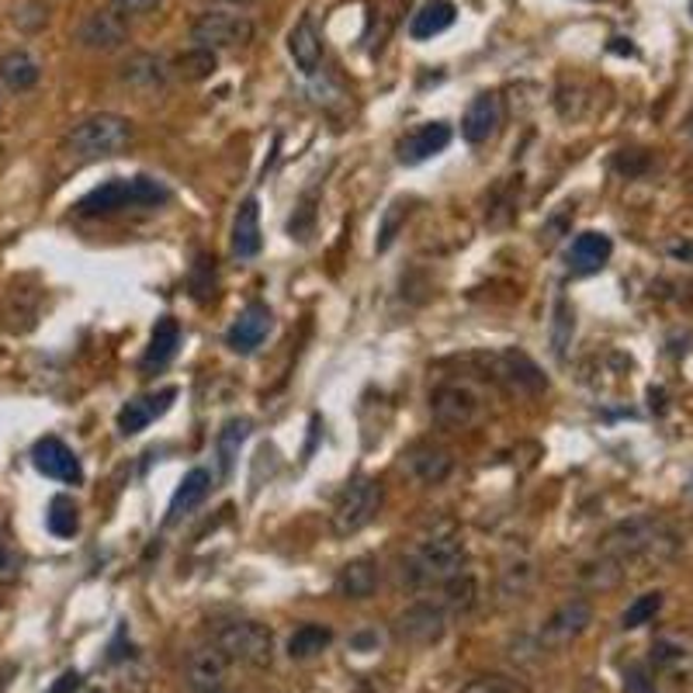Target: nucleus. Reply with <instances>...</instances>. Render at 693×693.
<instances>
[{"label":"nucleus","instance_id":"obj_1","mask_svg":"<svg viewBox=\"0 0 693 693\" xmlns=\"http://www.w3.org/2000/svg\"><path fill=\"white\" fill-rule=\"evenodd\" d=\"M465 541L461 534L451 528V523H444V531H434L430 537H423L417 552L403 561V579L409 586H444L447 579H455L465 572Z\"/></svg>","mask_w":693,"mask_h":693},{"label":"nucleus","instance_id":"obj_2","mask_svg":"<svg viewBox=\"0 0 693 693\" xmlns=\"http://www.w3.org/2000/svg\"><path fill=\"white\" fill-rule=\"evenodd\" d=\"M680 548V537L677 531H669L666 523H659L655 517H631L624 523H617V528L604 537V555H614L621 566L628 569L631 561H669Z\"/></svg>","mask_w":693,"mask_h":693},{"label":"nucleus","instance_id":"obj_3","mask_svg":"<svg viewBox=\"0 0 693 693\" xmlns=\"http://www.w3.org/2000/svg\"><path fill=\"white\" fill-rule=\"evenodd\" d=\"M136 139V128L128 119L111 115V111H98V115H87L66 133L63 149L77 160H104L119 157L122 149H128Z\"/></svg>","mask_w":693,"mask_h":693},{"label":"nucleus","instance_id":"obj_4","mask_svg":"<svg viewBox=\"0 0 693 693\" xmlns=\"http://www.w3.org/2000/svg\"><path fill=\"white\" fill-rule=\"evenodd\" d=\"M171 201L166 184L153 177H115L101 187H94L90 195L77 201L81 215H111L122 209H157V205Z\"/></svg>","mask_w":693,"mask_h":693},{"label":"nucleus","instance_id":"obj_5","mask_svg":"<svg viewBox=\"0 0 693 693\" xmlns=\"http://www.w3.org/2000/svg\"><path fill=\"white\" fill-rule=\"evenodd\" d=\"M215 645L226 652L230 663L264 669L274 663V634L260 621H230L215 631Z\"/></svg>","mask_w":693,"mask_h":693},{"label":"nucleus","instance_id":"obj_6","mask_svg":"<svg viewBox=\"0 0 693 693\" xmlns=\"http://www.w3.org/2000/svg\"><path fill=\"white\" fill-rule=\"evenodd\" d=\"M253 22L250 14L236 8H212L195 17L191 25V42L201 49H243L253 42Z\"/></svg>","mask_w":693,"mask_h":693},{"label":"nucleus","instance_id":"obj_7","mask_svg":"<svg viewBox=\"0 0 693 693\" xmlns=\"http://www.w3.org/2000/svg\"><path fill=\"white\" fill-rule=\"evenodd\" d=\"M382 482L379 479H354L347 490L341 493V499H336L333 507V531L336 537H350L364 531L368 523L379 517L382 510Z\"/></svg>","mask_w":693,"mask_h":693},{"label":"nucleus","instance_id":"obj_8","mask_svg":"<svg viewBox=\"0 0 693 693\" xmlns=\"http://www.w3.org/2000/svg\"><path fill=\"white\" fill-rule=\"evenodd\" d=\"M485 368H490V379L503 382L507 388L520 392V396H541V392H548V379L545 371H541L528 354L510 347V350H496L490 358H482Z\"/></svg>","mask_w":693,"mask_h":693},{"label":"nucleus","instance_id":"obj_9","mask_svg":"<svg viewBox=\"0 0 693 693\" xmlns=\"http://www.w3.org/2000/svg\"><path fill=\"white\" fill-rule=\"evenodd\" d=\"M593 624V604L576 596V601H566L558 610L548 614V621L537 631V645L541 648H566L576 639H583Z\"/></svg>","mask_w":693,"mask_h":693},{"label":"nucleus","instance_id":"obj_10","mask_svg":"<svg viewBox=\"0 0 693 693\" xmlns=\"http://www.w3.org/2000/svg\"><path fill=\"white\" fill-rule=\"evenodd\" d=\"M479 413H482V403L468 385L451 382V385L434 388V396H430V417H434L441 430H468L475 426Z\"/></svg>","mask_w":693,"mask_h":693},{"label":"nucleus","instance_id":"obj_11","mask_svg":"<svg viewBox=\"0 0 693 693\" xmlns=\"http://www.w3.org/2000/svg\"><path fill=\"white\" fill-rule=\"evenodd\" d=\"M447 631V614L441 604H413L406 607L396 624H392V634H396V642L403 645H413V648H426V645H437Z\"/></svg>","mask_w":693,"mask_h":693},{"label":"nucleus","instance_id":"obj_12","mask_svg":"<svg viewBox=\"0 0 693 693\" xmlns=\"http://www.w3.org/2000/svg\"><path fill=\"white\" fill-rule=\"evenodd\" d=\"M230 666H233V663L226 659V652H222L215 642L195 648L191 655H187V663H184L187 690H191V693H215V690H226Z\"/></svg>","mask_w":693,"mask_h":693},{"label":"nucleus","instance_id":"obj_13","mask_svg":"<svg viewBox=\"0 0 693 693\" xmlns=\"http://www.w3.org/2000/svg\"><path fill=\"white\" fill-rule=\"evenodd\" d=\"M77 42L90 52H115L128 42V22L115 8H98L81 22Z\"/></svg>","mask_w":693,"mask_h":693},{"label":"nucleus","instance_id":"obj_14","mask_svg":"<svg viewBox=\"0 0 693 693\" xmlns=\"http://www.w3.org/2000/svg\"><path fill=\"white\" fill-rule=\"evenodd\" d=\"M32 465L39 468V472H42L46 479L66 482V485H81V482H84L81 458L73 455V447L63 444L60 437H42V441H35V447H32Z\"/></svg>","mask_w":693,"mask_h":693},{"label":"nucleus","instance_id":"obj_15","mask_svg":"<svg viewBox=\"0 0 693 693\" xmlns=\"http://www.w3.org/2000/svg\"><path fill=\"white\" fill-rule=\"evenodd\" d=\"M271 326H274V312L264 302H250L233 320V326L226 330V347L233 354H253L260 344L268 341Z\"/></svg>","mask_w":693,"mask_h":693},{"label":"nucleus","instance_id":"obj_16","mask_svg":"<svg viewBox=\"0 0 693 693\" xmlns=\"http://www.w3.org/2000/svg\"><path fill=\"white\" fill-rule=\"evenodd\" d=\"M174 399H177V388H160V392H149V396H139V399H133V403H125L122 409H119V434L122 437H136V434H143V430L153 423V420H160L166 409L174 406Z\"/></svg>","mask_w":693,"mask_h":693},{"label":"nucleus","instance_id":"obj_17","mask_svg":"<svg viewBox=\"0 0 693 693\" xmlns=\"http://www.w3.org/2000/svg\"><path fill=\"white\" fill-rule=\"evenodd\" d=\"M119 81L133 90L157 94V90H166V84H171V66H166L153 52H133L128 60H122Z\"/></svg>","mask_w":693,"mask_h":693},{"label":"nucleus","instance_id":"obj_18","mask_svg":"<svg viewBox=\"0 0 693 693\" xmlns=\"http://www.w3.org/2000/svg\"><path fill=\"white\" fill-rule=\"evenodd\" d=\"M403 465H406V472L413 475L420 485H441L447 475H451V468H455V458L451 451H444L441 444H413L409 451L403 455Z\"/></svg>","mask_w":693,"mask_h":693},{"label":"nucleus","instance_id":"obj_19","mask_svg":"<svg viewBox=\"0 0 693 693\" xmlns=\"http://www.w3.org/2000/svg\"><path fill=\"white\" fill-rule=\"evenodd\" d=\"M499 122H503L499 98L496 94H479V98L468 104L465 115H461V136H465V143L482 146L499 133Z\"/></svg>","mask_w":693,"mask_h":693},{"label":"nucleus","instance_id":"obj_20","mask_svg":"<svg viewBox=\"0 0 693 693\" xmlns=\"http://www.w3.org/2000/svg\"><path fill=\"white\" fill-rule=\"evenodd\" d=\"M447 143H451V125L447 122H426L420 125L417 133H409L403 143H399V160L417 166L430 157H437L447 149Z\"/></svg>","mask_w":693,"mask_h":693},{"label":"nucleus","instance_id":"obj_21","mask_svg":"<svg viewBox=\"0 0 693 693\" xmlns=\"http://www.w3.org/2000/svg\"><path fill=\"white\" fill-rule=\"evenodd\" d=\"M209 493H212V475L205 472V468H191V472L181 479L174 496H171V510H166V528H174V523H181L187 513H195L201 503L209 499Z\"/></svg>","mask_w":693,"mask_h":693},{"label":"nucleus","instance_id":"obj_22","mask_svg":"<svg viewBox=\"0 0 693 693\" xmlns=\"http://www.w3.org/2000/svg\"><path fill=\"white\" fill-rule=\"evenodd\" d=\"M379 583H382L379 561L374 558H350L341 569V576H336V593H341L344 601H371Z\"/></svg>","mask_w":693,"mask_h":693},{"label":"nucleus","instance_id":"obj_23","mask_svg":"<svg viewBox=\"0 0 693 693\" xmlns=\"http://www.w3.org/2000/svg\"><path fill=\"white\" fill-rule=\"evenodd\" d=\"M288 55H292V63L306 73V77L320 73V66H323V39H320V32H315L312 17H302V22L288 32Z\"/></svg>","mask_w":693,"mask_h":693},{"label":"nucleus","instance_id":"obj_24","mask_svg":"<svg viewBox=\"0 0 693 693\" xmlns=\"http://www.w3.org/2000/svg\"><path fill=\"white\" fill-rule=\"evenodd\" d=\"M260 247H264V233H260V201L247 198L233 219V253L239 260H250L260 253Z\"/></svg>","mask_w":693,"mask_h":693},{"label":"nucleus","instance_id":"obj_25","mask_svg":"<svg viewBox=\"0 0 693 693\" xmlns=\"http://www.w3.org/2000/svg\"><path fill=\"white\" fill-rule=\"evenodd\" d=\"M181 347V323L174 315H163L157 320L153 333H149V347L143 354V371H160L174 361V354Z\"/></svg>","mask_w":693,"mask_h":693},{"label":"nucleus","instance_id":"obj_26","mask_svg":"<svg viewBox=\"0 0 693 693\" xmlns=\"http://www.w3.org/2000/svg\"><path fill=\"white\" fill-rule=\"evenodd\" d=\"M614 253V243L604 233H579L569 247V268L576 274H593L601 271Z\"/></svg>","mask_w":693,"mask_h":693},{"label":"nucleus","instance_id":"obj_27","mask_svg":"<svg viewBox=\"0 0 693 693\" xmlns=\"http://www.w3.org/2000/svg\"><path fill=\"white\" fill-rule=\"evenodd\" d=\"M0 81H4L8 90L25 94V90H32L35 84L42 81V66H39V60H35L32 52L14 49V52L4 55V60H0Z\"/></svg>","mask_w":693,"mask_h":693},{"label":"nucleus","instance_id":"obj_28","mask_svg":"<svg viewBox=\"0 0 693 693\" xmlns=\"http://www.w3.org/2000/svg\"><path fill=\"white\" fill-rule=\"evenodd\" d=\"M247 437H250V420L247 417H233V420L222 423L219 437H215V458H219V475L222 479L233 475L239 447L247 444Z\"/></svg>","mask_w":693,"mask_h":693},{"label":"nucleus","instance_id":"obj_29","mask_svg":"<svg viewBox=\"0 0 693 693\" xmlns=\"http://www.w3.org/2000/svg\"><path fill=\"white\" fill-rule=\"evenodd\" d=\"M455 17H458V8L451 0H426L413 14V22H409V35H413V39H434V35L455 25Z\"/></svg>","mask_w":693,"mask_h":693},{"label":"nucleus","instance_id":"obj_30","mask_svg":"<svg viewBox=\"0 0 693 693\" xmlns=\"http://www.w3.org/2000/svg\"><path fill=\"white\" fill-rule=\"evenodd\" d=\"M624 572L628 569L614 555H601L593 561H583L579 572H576V579H579V586H586V590H614L624 579Z\"/></svg>","mask_w":693,"mask_h":693},{"label":"nucleus","instance_id":"obj_31","mask_svg":"<svg viewBox=\"0 0 693 693\" xmlns=\"http://www.w3.org/2000/svg\"><path fill=\"white\" fill-rule=\"evenodd\" d=\"M333 642V631L323 628V624H302L292 639H288V655L298 663L306 659H315V655H323Z\"/></svg>","mask_w":693,"mask_h":693},{"label":"nucleus","instance_id":"obj_32","mask_svg":"<svg viewBox=\"0 0 693 693\" xmlns=\"http://www.w3.org/2000/svg\"><path fill=\"white\" fill-rule=\"evenodd\" d=\"M46 528L55 537H73V534H77L81 531V510H77V503H73L70 496H55L49 503Z\"/></svg>","mask_w":693,"mask_h":693},{"label":"nucleus","instance_id":"obj_33","mask_svg":"<svg viewBox=\"0 0 693 693\" xmlns=\"http://www.w3.org/2000/svg\"><path fill=\"white\" fill-rule=\"evenodd\" d=\"M572 333H576V312L566 298H558L552 309V350L558 361H566V354L572 347Z\"/></svg>","mask_w":693,"mask_h":693},{"label":"nucleus","instance_id":"obj_34","mask_svg":"<svg viewBox=\"0 0 693 693\" xmlns=\"http://www.w3.org/2000/svg\"><path fill=\"white\" fill-rule=\"evenodd\" d=\"M444 590H447V607H451L455 614L465 617V614H472L479 607V583H475V576L461 572L455 579H447Z\"/></svg>","mask_w":693,"mask_h":693},{"label":"nucleus","instance_id":"obj_35","mask_svg":"<svg viewBox=\"0 0 693 693\" xmlns=\"http://www.w3.org/2000/svg\"><path fill=\"white\" fill-rule=\"evenodd\" d=\"M174 70L181 73L184 81H205V77H212V73H215V52L195 46V49H187V52L177 55Z\"/></svg>","mask_w":693,"mask_h":693},{"label":"nucleus","instance_id":"obj_36","mask_svg":"<svg viewBox=\"0 0 693 693\" xmlns=\"http://www.w3.org/2000/svg\"><path fill=\"white\" fill-rule=\"evenodd\" d=\"M531 579H534L531 561H513V566L503 569V579H499V596H503V601H520V596H528Z\"/></svg>","mask_w":693,"mask_h":693},{"label":"nucleus","instance_id":"obj_37","mask_svg":"<svg viewBox=\"0 0 693 693\" xmlns=\"http://www.w3.org/2000/svg\"><path fill=\"white\" fill-rule=\"evenodd\" d=\"M663 610V593H645L639 596L624 614H621V628L624 631H634V628H642V624H652L655 617H659Z\"/></svg>","mask_w":693,"mask_h":693},{"label":"nucleus","instance_id":"obj_38","mask_svg":"<svg viewBox=\"0 0 693 693\" xmlns=\"http://www.w3.org/2000/svg\"><path fill=\"white\" fill-rule=\"evenodd\" d=\"M406 219H409V205H406V201H392V205H388V212H385V219H382L379 239H374V250L385 253V250L392 247V243H396L399 230L406 226Z\"/></svg>","mask_w":693,"mask_h":693},{"label":"nucleus","instance_id":"obj_39","mask_svg":"<svg viewBox=\"0 0 693 693\" xmlns=\"http://www.w3.org/2000/svg\"><path fill=\"white\" fill-rule=\"evenodd\" d=\"M461 693H528L517 680L503 677V672H485V677H475Z\"/></svg>","mask_w":693,"mask_h":693},{"label":"nucleus","instance_id":"obj_40","mask_svg":"<svg viewBox=\"0 0 693 693\" xmlns=\"http://www.w3.org/2000/svg\"><path fill=\"white\" fill-rule=\"evenodd\" d=\"M163 4V0H111V8H115L122 17H139V14H149L157 11Z\"/></svg>","mask_w":693,"mask_h":693},{"label":"nucleus","instance_id":"obj_41","mask_svg":"<svg viewBox=\"0 0 693 693\" xmlns=\"http://www.w3.org/2000/svg\"><path fill=\"white\" fill-rule=\"evenodd\" d=\"M17 572H22V558H17V552L11 545L0 541V583H11Z\"/></svg>","mask_w":693,"mask_h":693},{"label":"nucleus","instance_id":"obj_42","mask_svg":"<svg viewBox=\"0 0 693 693\" xmlns=\"http://www.w3.org/2000/svg\"><path fill=\"white\" fill-rule=\"evenodd\" d=\"M624 690L628 693H655V683H652V677H648L642 666H631L624 672Z\"/></svg>","mask_w":693,"mask_h":693},{"label":"nucleus","instance_id":"obj_43","mask_svg":"<svg viewBox=\"0 0 693 693\" xmlns=\"http://www.w3.org/2000/svg\"><path fill=\"white\" fill-rule=\"evenodd\" d=\"M77 690H81V672L77 669H66L63 677L49 686V693H77Z\"/></svg>","mask_w":693,"mask_h":693},{"label":"nucleus","instance_id":"obj_44","mask_svg":"<svg viewBox=\"0 0 693 693\" xmlns=\"http://www.w3.org/2000/svg\"><path fill=\"white\" fill-rule=\"evenodd\" d=\"M219 4H230V8H236V11H239V4H250V0H219Z\"/></svg>","mask_w":693,"mask_h":693},{"label":"nucleus","instance_id":"obj_45","mask_svg":"<svg viewBox=\"0 0 693 693\" xmlns=\"http://www.w3.org/2000/svg\"><path fill=\"white\" fill-rule=\"evenodd\" d=\"M215 693H230V690H215Z\"/></svg>","mask_w":693,"mask_h":693},{"label":"nucleus","instance_id":"obj_46","mask_svg":"<svg viewBox=\"0 0 693 693\" xmlns=\"http://www.w3.org/2000/svg\"><path fill=\"white\" fill-rule=\"evenodd\" d=\"M690 11H693V0H690Z\"/></svg>","mask_w":693,"mask_h":693},{"label":"nucleus","instance_id":"obj_47","mask_svg":"<svg viewBox=\"0 0 693 693\" xmlns=\"http://www.w3.org/2000/svg\"><path fill=\"white\" fill-rule=\"evenodd\" d=\"M90 693H98V690H90Z\"/></svg>","mask_w":693,"mask_h":693},{"label":"nucleus","instance_id":"obj_48","mask_svg":"<svg viewBox=\"0 0 693 693\" xmlns=\"http://www.w3.org/2000/svg\"><path fill=\"white\" fill-rule=\"evenodd\" d=\"M0 108H4V104H0Z\"/></svg>","mask_w":693,"mask_h":693}]
</instances>
